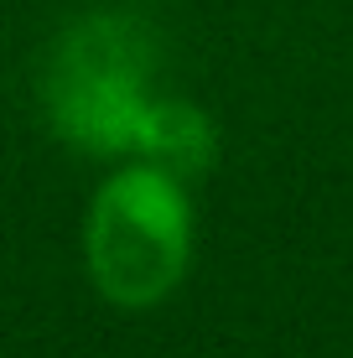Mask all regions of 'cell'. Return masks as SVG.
<instances>
[{"label":"cell","instance_id":"1","mask_svg":"<svg viewBox=\"0 0 353 358\" xmlns=\"http://www.w3.org/2000/svg\"><path fill=\"white\" fill-rule=\"evenodd\" d=\"M198 213L182 171L120 156L94 182L83 208V270L115 312H151L172 301L192 270Z\"/></svg>","mask_w":353,"mask_h":358},{"label":"cell","instance_id":"2","mask_svg":"<svg viewBox=\"0 0 353 358\" xmlns=\"http://www.w3.org/2000/svg\"><path fill=\"white\" fill-rule=\"evenodd\" d=\"M47 120L68 145L89 156H136L145 115L156 104L151 89V36L136 21L89 16L63 31L47 63Z\"/></svg>","mask_w":353,"mask_h":358},{"label":"cell","instance_id":"3","mask_svg":"<svg viewBox=\"0 0 353 358\" xmlns=\"http://www.w3.org/2000/svg\"><path fill=\"white\" fill-rule=\"evenodd\" d=\"M213 151H218L213 120L203 115L198 104L177 99V94H156L151 115H145V130L136 141V156L161 162V166H172L192 182V177H203V171L213 166Z\"/></svg>","mask_w":353,"mask_h":358}]
</instances>
